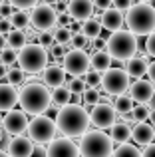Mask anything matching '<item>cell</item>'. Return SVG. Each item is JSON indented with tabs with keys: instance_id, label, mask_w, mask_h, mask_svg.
<instances>
[{
	"instance_id": "6da1fadb",
	"label": "cell",
	"mask_w": 155,
	"mask_h": 157,
	"mask_svg": "<svg viewBox=\"0 0 155 157\" xmlns=\"http://www.w3.org/2000/svg\"><path fill=\"white\" fill-rule=\"evenodd\" d=\"M54 121H56V131H60L66 137H81L88 131V127L92 125L88 109L81 107L80 104H72V101L60 107Z\"/></svg>"
},
{
	"instance_id": "7a4b0ae2",
	"label": "cell",
	"mask_w": 155,
	"mask_h": 157,
	"mask_svg": "<svg viewBox=\"0 0 155 157\" xmlns=\"http://www.w3.org/2000/svg\"><path fill=\"white\" fill-rule=\"evenodd\" d=\"M18 104L22 111L30 115L44 113L52 105V92H48V86L42 84H26L18 90Z\"/></svg>"
},
{
	"instance_id": "3957f363",
	"label": "cell",
	"mask_w": 155,
	"mask_h": 157,
	"mask_svg": "<svg viewBox=\"0 0 155 157\" xmlns=\"http://www.w3.org/2000/svg\"><path fill=\"white\" fill-rule=\"evenodd\" d=\"M125 24L127 30H131L135 36H147L149 32L155 30V6L147 2H139L135 6L131 4L127 8Z\"/></svg>"
},
{
	"instance_id": "277c9868",
	"label": "cell",
	"mask_w": 155,
	"mask_h": 157,
	"mask_svg": "<svg viewBox=\"0 0 155 157\" xmlns=\"http://www.w3.org/2000/svg\"><path fill=\"white\" fill-rule=\"evenodd\" d=\"M105 50L112 56V60H127L133 54H137V36L131 30L117 28L105 40Z\"/></svg>"
},
{
	"instance_id": "5b68a950",
	"label": "cell",
	"mask_w": 155,
	"mask_h": 157,
	"mask_svg": "<svg viewBox=\"0 0 155 157\" xmlns=\"http://www.w3.org/2000/svg\"><path fill=\"white\" fill-rule=\"evenodd\" d=\"M80 157H112L113 139L104 131H85L78 145Z\"/></svg>"
},
{
	"instance_id": "8992f818",
	"label": "cell",
	"mask_w": 155,
	"mask_h": 157,
	"mask_svg": "<svg viewBox=\"0 0 155 157\" xmlns=\"http://www.w3.org/2000/svg\"><path fill=\"white\" fill-rule=\"evenodd\" d=\"M18 66L28 74H38L48 66V52L38 42H26L18 50Z\"/></svg>"
},
{
	"instance_id": "52a82bcc",
	"label": "cell",
	"mask_w": 155,
	"mask_h": 157,
	"mask_svg": "<svg viewBox=\"0 0 155 157\" xmlns=\"http://www.w3.org/2000/svg\"><path fill=\"white\" fill-rule=\"evenodd\" d=\"M26 131H28L32 141L48 143L56 135V121L52 117H48V115H44V113H38V115L32 117V121H28Z\"/></svg>"
},
{
	"instance_id": "ba28073f",
	"label": "cell",
	"mask_w": 155,
	"mask_h": 157,
	"mask_svg": "<svg viewBox=\"0 0 155 157\" xmlns=\"http://www.w3.org/2000/svg\"><path fill=\"white\" fill-rule=\"evenodd\" d=\"M100 84L104 86V90L109 96H117V94L127 92L129 88V76L125 70L121 68H108L105 72H101Z\"/></svg>"
},
{
	"instance_id": "9c48e42d",
	"label": "cell",
	"mask_w": 155,
	"mask_h": 157,
	"mask_svg": "<svg viewBox=\"0 0 155 157\" xmlns=\"http://www.w3.org/2000/svg\"><path fill=\"white\" fill-rule=\"evenodd\" d=\"M56 20H58V12L56 8H52V4L40 2L32 6L30 12V24L36 28V30H52L56 26Z\"/></svg>"
},
{
	"instance_id": "30bf717a",
	"label": "cell",
	"mask_w": 155,
	"mask_h": 157,
	"mask_svg": "<svg viewBox=\"0 0 155 157\" xmlns=\"http://www.w3.org/2000/svg\"><path fill=\"white\" fill-rule=\"evenodd\" d=\"M64 72L72 76H84L89 68V56L84 52V48H72L70 52L64 54L62 58Z\"/></svg>"
},
{
	"instance_id": "8fae6325",
	"label": "cell",
	"mask_w": 155,
	"mask_h": 157,
	"mask_svg": "<svg viewBox=\"0 0 155 157\" xmlns=\"http://www.w3.org/2000/svg\"><path fill=\"white\" fill-rule=\"evenodd\" d=\"M44 157H80V149L72 141V137H66V135L56 137V139L52 137L48 141L46 155Z\"/></svg>"
},
{
	"instance_id": "7c38bea8",
	"label": "cell",
	"mask_w": 155,
	"mask_h": 157,
	"mask_svg": "<svg viewBox=\"0 0 155 157\" xmlns=\"http://www.w3.org/2000/svg\"><path fill=\"white\" fill-rule=\"evenodd\" d=\"M115 107L112 104H100L97 101L96 105H92V113H89V123L96 127H100V129H105V127H109L113 121H115Z\"/></svg>"
},
{
	"instance_id": "4fadbf2b",
	"label": "cell",
	"mask_w": 155,
	"mask_h": 157,
	"mask_svg": "<svg viewBox=\"0 0 155 157\" xmlns=\"http://www.w3.org/2000/svg\"><path fill=\"white\" fill-rule=\"evenodd\" d=\"M2 125L4 131L10 135H22L28 127V117H26V111L22 109H8L6 115L2 117Z\"/></svg>"
},
{
	"instance_id": "5bb4252c",
	"label": "cell",
	"mask_w": 155,
	"mask_h": 157,
	"mask_svg": "<svg viewBox=\"0 0 155 157\" xmlns=\"http://www.w3.org/2000/svg\"><path fill=\"white\" fill-rule=\"evenodd\" d=\"M127 90H129L131 100L137 101V104H147V101H151L155 98V86L149 80H141V78H137Z\"/></svg>"
},
{
	"instance_id": "9a60e30c",
	"label": "cell",
	"mask_w": 155,
	"mask_h": 157,
	"mask_svg": "<svg viewBox=\"0 0 155 157\" xmlns=\"http://www.w3.org/2000/svg\"><path fill=\"white\" fill-rule=\"evenodd\" d=\"M93 0H70L66 6V12L70 14L72 20L76 22H84L93 14Z\"/></svg>"
},
{
	"instance_id": "2e32d148",
	"label": "cell",
	"mask_w": 155,
	"mask_h": 157,
	"mask_svg": "<svg viewBox=\"0 0 155 157\" xmlns=\"http://www.w3.org/2000/svg\"><path fill=\"white\" fill-rule=\"evenodd\" d=\"M34 151V143L30 137H22V135H14L8 143V155L10 157H32Z\"/></svg>"
},
{
	"instance_id": "e0dca14e",
	"label": "cell",
	"mask_w": 155,
	"mask_h": 157,
	"mask_svg": "<svg viewBox=\"0 0 155 157\" xmlns=\"http://www.w3.org/2000/svg\"><path fill=\"white\" fill-rule=\"evenodd\" d=\"M100 24L101 28H105L108 32H113L117 30V28H121V24H123V16H121V12L117 10V8H105L104 12H101V18H100Z\"/></svg>"
},
{
	"instance_id": "ac0fdd59",
	"label": "cell",
	"mask_w": 155,
	"mask_h": 157,
	"mask_svg": "<svg viewBox=\"0 0 155 157\" xmlns=\"http://www.w3.org/2000/svg\"><path fill=\"white\" fill-rule=\"evenodd\" d=\"M125 62H127V66H125V72H127L129 78L137 80V78L145 76V72H147V66H149V62H147V58H145V56H135V54H133V56L127 58Z\"/></svg>"
},
{
	"instance_id": "d6986e66",
	"label": "cell",
	"mask_w": 155,
	"mask_h": 157,
	"mask_svg": "<svg viewBox=\"0 0 155 157\" xmlns=\"http://www.w3.org/2000/svg\"><path fill=\"white\" fill-rule=\"evenodd\" d=\"M18 104V90L12 84H0V111H8Z\"/></svg>"
},
{
	"instance_id": "ffe728a7",
	"label": "cell",
	"mask_w": 155,
	"mask_h": 157,
	"mask_svg": "<svg viewBox=\"0 0 155 157\" xmlns=\"http://www.w3.org/2000/svg\"><path fill=\"white\" fill-rule=\"evenodd\" d=\"M42 72H44V84L48 88H58V86H64V82H66V72L60 66H46Z\"/></svg>"
},
{
	"instance_id": "44dd1931",
	"label": "cell",
	"mask_w": 155,
	"mask_h": 157,
	"mask_svg": "<svg viewBox=\"0 0 155 157\" xmlns=\"http://www.w3.org/2000/svg\"><path fill=\"white\" fill-rule=\"evenodd\" d=\"M131 137L135 139V143H139V145H147V143H151L155 139L153 125H149V123H145V121H137L135 127H131Z\"/></svg>"
},
{
	"instance_id": "7402d4cb",
	"label": "cell",
	"mask_w": 155,
	"mask_h": 157,
	"mask_svg": "<svg viewBox=\"0 0 155 157\" xmlns=\"http://www.w3.org/2000/svg\"><path fill=\"white\" fill-rule=\"evenodd\" d=\"M112 56L108 54V50H96L92 54V58H89V66H92V70L93 72H97V74H101V72H105V70L112 66Z\"/></svg>"
},
{
	"instance_id": "603a6c76",
	"label": "cell",
	"mask_w": 155,
	"mask_h": 157,
	"mask_svg": "<svg viewBox=\"0 0 155 157\" xmlns=\"http://www.w3.org/2000/svg\"><path fill=\"white\" fill-rule=\"evenodd\" d=\"M109 127H112L109 137H112L113 141L123 143V141H127V139H131V125H129L127 121H113Z\"/></svg>"
},
{
	"instance_id": "cb8c5ba5",
	"label": "cell",
	"mask_w": 155,
	"mask_h": 157,
	"mask_svg": "<svg viewBox=\"0 0 155 157\" xmlns=\"http://www.w3.org/2000/svg\"><path fill=\"white\" fill-rule=\"evenodd\" d=\"M8 18H10V22H12V28H18V30H24V28H28V24H30V14H28L26 10H22V8H14Z\"/></svg>"
},
{
	"instance_id": "d4e9b609",
	"label": "cell",
	"mask_w": 155,
	"mask_h": 157,
	"mask_svg": "<svg viewBox=\"0 0 155 157\" xmlns=\"http://www.w3.org/2000/svg\"><path fill=\"white\" fill-rule=\"evenodd\" d=\"M26 32L24 30H18V28H12L10 32L6 34V46L10 48H16V50H20V48L26 44Z\"/></svg>"
},
{
	"instance_id": "484cf974",
	"label": "cell",
	"mask_w": 155,
	"mask_h": 157,
	"mask_svg": "<svg viewBox=\"0 0 155 157\" xmlns=\"http://www.w3.org/2000/svg\"><path fill=\"white\" fill-rule=\"evenodd\" d=\"M113 107H115L117 113L121 115H127L129 111L133 109V100L129 94H117L115 96V101H113Z\"/></svg>"
},
{
	"instance_id": "4316f807",
	"label": "cell",
	"mask_w": 155,
	"mask_h": 157,
	"mask_svg": "<svg viewBox=\"0 0 155 157\" xmlns=\"http://www.w3.org/2000/svg\"><path fill=\"white\" fill-rule=\"evenodd\" d=\"M80 30L84 32V34L88 36L89 40H93V38H100L101 24H100V20H96V18H92V16H89L88 20H84V24H81V28H80Z\"/></svg>"
},
{
	"instance_id": "83f0119b",
	"label": "cell",
	"mask_w": 155,
	"mask_h": 157,
	"mask_svg": "<svg viewBox=\"0 0 155 157\" xmlns=\"http://www.w3.org/2000/svg\"><path fill=\"white\" fill-rule=\"evenodd\" d=\"M70 96H72V92L66 86H58V88H54V92H52V104L62 107V105L70 104Z\"/></svg>"
},
{
	"instance_id": "f1b7e54d",
	"label": "cell",
	"mask_w": 155,
	"mask_h": 157,
	"mask_svg": "<svg viewBox=\"0 0 155 157\" xmlns=\"http://www.w3.org/2000/svg\"><path fill=\"white\" fill-rule=\"evenodd\" d=\"M112 157H141V151L137 149L135 145L123 141V143H119V147H117V149L112 151Z\"/></svg>"
},
{
	"instance_id": "f546056e",
	"label": "cell",
	"mask_w": 155,
	"mask_h": 157,
	"mask_svg": "<svg viewBox=\"0 0 155 157\" xmlns=\"http://www.w3.org/2000/svg\"><path fill=\"white\" fill-rule=\"evenodd\" d=\"M70 38H72V30H70V26H56V30H54V42H58V44H70Z\"/></svg>"
},
{
	"instance_id": "4dcf8cb0",
	"label": "cell",
	"mask_w": 155,
	"mask_h": 157,
	"mask_svg": "<svg viewBox=\"0 0 155 157\" xmlns=\"http://www.w3.org/2000/svg\"><path fill=\"white\" fill-rule=\"evenodd\" d=\"M81 96H84V105H85V107H92V105H96L97 101L101 100V94L97 92L96 88H85L84 92H81Z\"/></svg>"
},
{
	"instance_id": "1f68e13d",
	"label": "cell",
	"mask_w": 155,
	"mask_h": 157,
	"mask_svg": "<svg viewBox=\"0 0 155 157\" xmlns=\"http://www.w3.org/2000/svg\"><path fill=\"white\" fill-rule=\"evenodd\" d=\"M24 70L22 68H8V72H6V80H8V84H12V86H20L24 82Z\"/></svg>"
},
{
	"instance_id": "d6a6232c",
	"label": "cell",
	"mask_w": 155,
	"mask_h": 157,
	"mask_svg": "<svg viewBox=\"0 0 155 157\" xmlns=\"http://www.w3.org/2000/svg\"><path fill=\"white\" fill-rule=\"evenodd\" d=\"M16 56H18V50L16 48H10V46H4L0 50V62L6 66H12L16 62Z\"/></svg>"
},
{
	"instance_id": "836d02e7",
	"label": "cell",
	"mask_w": 155,
	"mask_h": 157,
	"mask_svg": "<svg viewBox=\"0 0 155 157\" xmlns=\"http://www.w3.org/2000/svg\"><path fill=\"white\" fill-rule=\"evenodd\" d=\"M64 84H66V88L70 90L72 94H80V96H81V92L85 90V82H84V78H80V76L72 78V80H66Z\"/></svg>"
},
{
	"instance_id": "e575fe53",
	"label": "cell",
	"mask_w": 155,
	"mask_h": 157,
	"mask_svg": "<svg viewBox=\"0 0 155 157\" xmlns=\"http://www.w3.org/2000/svg\"><path fill=\"white\" fill-rule=\"evenodd\" d=\"M129 113H131L133 121H145V119H147V115H149V107L145 105V104L133 105V109L129 111Z\"/></svg>"
},
{
	"instance_id": "d590c367",
	"label": "cell",
	"mask_w": 155,
	"mask_h": 157,
	"mask_svg": "<svg viewBox=\"0 0 155 157\" xmlns=\"http://www.w3.org/2000/svg\"><path fill=\"white\" fill-rule=\"evenodd\" d=\"M36 42L44 48H50L54 44V32L52 30H40V34L36 36Z\"/></svg>"
},
{
	"instance_id": "8d00e7d4",
	"label": "cell",
	"mask_w": 155,
	"mask_h": 157,
	"mask_svg": "<svg viewBox=\"0 0 155 157\" xmlns=\"http://www.w3.org/2000/svg\"><path fill=\"white\" fill-rule=\"evenodd\" d=\"M64 54H66V46H64V44H58V42H54V44L50 46V56L56 60V64H60V62H62Z\"/></svg>"
},
{
	"instance_id": "74e56055",
	"label": "cell",
	"mask_w": 155,
	"mask_h": 157,
	"mask_svg": "<svg viewBox=\"0 0 155 157\" xmlns=\"http://www.w3.org/2000/svg\"><path fill=\"white\" fill-rule=\"evenodd\" d=\"M70 42H72V46H74V48H85V46H89V38L84 34V32H78V34H72Z\"/></svg>"
},
{
	"instance_id": "f35d334b",
	"label": "cell",
	"mask_w": 155,
	"mask_h": 157,
	"mask_svg": "<svg viewBox=\"0 0 155 157\" xmlns=\"http://www.w3.org/2000/svg\"><path fill=\"white\" fill-rule=\"evenodd\" d=\"M101 76L97 72H85L84 74V82H85V88H97L100 86Z\"/></svg>"
},
{
	"instance_id": "ab89813d",
	"label": "cell",
	"mask_w": 155,
	"mask_h": 157,
	"mask_svg": "<svg viewBox=\"0 0 155 157\" xmlns=\"http://www.w3.org/2000/svg\"><path fill=\"white\" fill-rule=\"evenodd\" d=\"M40 0H8V4H10L12 8H22V10H28V8H32Z\"/></svg>"
},
{
	"instance_id": "60d3db41",
	"label": "cell",
	"mask_w": 155,
	"mask_h": 157,
	"mask_svg": "<svg viewBox=\"0 0 155 157\" xmlns=\"http://www.w3.org/2000/svg\"><path fill=\"white\" fill-rule=\"evenodd\" d=\"M145 52H147L149 56H153V58H155V30L147 34V42H145Z\"/></svg>"
},
{
	"instance_id": "b9f144b4",
	"label": "cell",
	"mask_w": 155,
	"mask_h": 157,
	"mask_svg": "<svg viewBox=\"0 0 155 157\" xmlns=\"http://www.w3.org/2000/svg\"><path fill=\"white\" fill-rule=\"evenodd\" d=\"M12 30V22L8 16H2L0 18V34H8V32Z\"/></svg>"
},
{
	"instance_id": "7bdbcfd3",
	"label": "cell",
	"mask_w": 155,
	"mask_h": 157,
	"mask_svg": "<svg viewBox=\"0 0 155 157\" xmlns=\"http://www.w3.org/2000/svg\"><path fill=\"white\" fill-rule=\"evenodd\" d=\"M113 4H115V8L119 12H123V10H127V8L133 4V0H113Z\"/></svg>"
},
{
	"instance_id": "ee69618b",
	"label": "cell",
	"mask_w": 155,
	"mask_h": 157,
	"mask_svg": "<svg viewBox=\"0 0 155 157\" xmlns=\"http://www.w3.org/2000/svg\"><path fill=\"white\" fill-rule=\"evenodd\" d=\"M112 4H113V0H93V8H97V10H105Z\"/></svg>"
},
{
	"instance_id": "f6af8a7d",
	"label": "cell",
	"mask_w": 155,
	"mask_h": 157,
	"mask_svg": "<svg viewBox=\"0 0 155 157\" xmlns=\"http://www.w3.org/2000/svg\"><path fill=\"white\" fill-rule=\"evenodd\" d=\"M141 157H155V143H147L145 145V149L141 151Z\"/></svg>"
},
{
	"instance_id": "bcb514c9",
	"label": "cell",
	"mask_w": 155,
	"mask_h": 157,
	"mask_svg": "<svg viewBox=\"0 0 155 157\" xmlns=\"http://www.w3.org/2000/svg\"><path fill=\"white\" fill-rule=\"evenodd\" d=\"M12 10H14V8H12L10 4H6V2L0 4V16H10V14H12Z\"/></svg>"
},
{
	"instance_id": "7dc6e473",
	"label": "cell",
	"mask_w": 155,
	"mask_h": 157,
	"mask_svg": "<svg viewBox=\"0 0 155 157\" xmlns=\"http://www.w3.org/2000/svg\"><path fill=\"white\" fill-rule=\"evenodd\" d=\"M145 74L149 76V82L155 86V62H151V64L147 66V72H145Z\"/></svg>"
},
{
	"instance_id": "c3c4849f",
	"label": "cell",
	"mask_w": 155,
	"mask_h": 157,
	"mask_svg": "<svg viewBox=\"0 0 155 157\" xmlns=\"http://www.w3.org/2000/svg\"><path fill=\"white\" fill-rule=\"evenodd\" d=\"M6 72H8V66L0 62V80H2V78H6Z\"/></svg>"
},
{
	"instance_id": "681fc988",
	"label": "cell",
	"mask_w": 155,
	"mask_h": 157,
	"mask_svg": "<svg viewBox=\"0 0 155 157\" xmlns=\"http://www.w3.org/2000/svg\"><path fill=\"white\" fill-rule=\"evenodd\" d=\"M93 40H96V48H97V50H101V48L105 46V42H104V40H97V38H93Z\"/></svg>"
},
{
	"instance_id": "f907efd6",
	"label": "cell",
	"mask_w": 155,
	"mask_h": 157,
	"mask_svg": "<svg viewBox=\"0 0 155 157\" xmlns=\"http://www.w3.org/2000/svg\"><path fill=\"white\" fill-rule=\"evenodd\" d=\"M147 119H151V125L155 127V109H151V111H149V115H147Z\"/></svg>"
},
{
	"instance_id": "816d5d0a",
	"label": "cell",
	"mask_w": 155,
	"mask_h": 157,
	"mask_svg": "<svg viewBox=\"0 0 155 157\" xmlns=\"http://www.w3.org/2000/svg\"><path fill=\"white\" fill-rule=\"evenodd\" d=\"M6 46V34H0V50Z\"/></svg>"
},
{
	"instance_id": "f5cc1de1",
	"label": "cell",
	"mask_w": 155,
	"mask_h": 157,
	"mask_svg": "<svg viewBox=\"0 0 155 157\" xmlns=\"http://www.w3.org/2000/svg\"><path fill=\"white\" fill-rule=\"evenodd\" d=\"M0 157H10V155H8L6 151H2V149H0Z\"/></svg>"
},
{
	"instance_id": "db71d44e",
	"label": "cell",
	"mask_w": 155,
	"mask_h": 157,
	"mask_svg": "<svg viewBox=\"0 0 155 157\" xmlns=\"http://www.w3.org/2000/svg\"><path fill=\"white\" fill-rule=\"evenodd\" d=\"M42 2H46V4H54L56 0H42Z\"/></svg>"
},
{
	"instance_id": "11a10c76",
	"label": "cell",
	"mask_w": 155,
	"mask_h": 157,
	"mask_svg": "<svg viewBox=\"0 0 155 157\" xmlns=\"http://www.w3.org/2000/svg\"><path fill=\"white\" fill-rule=\"evenodd\" d=\"M2 139H4V131L0 129V141H2Z\"/></svg>"
},
{
	"instance_id": "9f6ffc18",
	"label": "cell",
	"mask_w": 155,
	"mask_h": 157,
	"mask_svg": "<svg viewBox=\"0 0 155 157\" xmlns=\"http://www.w3.org/2000/svg\"><path fill=\"white\" fill-rule=\"evenodd\" d=\"M0 123H2V111H0Z\"/></svg>"
},
{
	"instance_id": "6f0895ef",
	"label": "cell",
	"mask_w": 155,
	"mask_h": 157,
	"mask_svg": "<svg viewBox=\"0 0 155 157\" xmlns=\"http://www.w3.org/2000/svg\"><path fill=\"white\" fill-rule=\"evenodd\" d=\"M141 2H147V0H141Z\"/></svg>"
},
{
	"instance_id": "680465c9",
	"label": "cell",
	"mask_w": 155,
	"mask_h": 157,
	"mask_svg": "<svg viewBox=\"0 0 155 157\" xmlns=\"http://www.w3.org/2000/svg\"><path fill=\"white\" fill-rule=\"evenodd\" d=\"M2 2H4V0H0V4H2Z\"/></svg>"
},
{
	"instance_id": "91938a15",
	"label": "cell",
	"mask_w": 155,
	"mask_h": 157,
	"mask_svg": "<svg viewBox=\"0 0 155 157\" xmlns=\"http://www.w3.org/2000/svg\"><path fill=\"white\" fill-rule=\"evenodd\" d=\"M153 135H155V129H153Z\"/></svg>"
},
{
	"instance_id": "94428289",
	"label": "cell",
	"mask_w": 155,
	"mask_h": 157,
	"mask_svg": "<svg viewBox=\"0 0 155 157\" xmlns=\"http://www.w3.org/2000/svg\"><path fill=\"white\" fill-rule=\"evenodd\" d=\"M0 18H2V16H0Z\"/></svg>"
}]
</instances>
